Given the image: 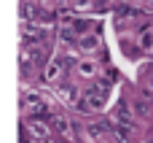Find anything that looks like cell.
Wrapping results in <instances>:
<instances>
[{"label":"cell","instance_id":"cell-4","mask_svg":"<svg viewBox=\"0 0 153 143\" xmlns=\"http://www.w3.org/2000/svg\"><path fill=\"white\" fill-rule=\"evenodd\" d=\"M51 122H54V130H56V132H70V124H67L65 119H51Z\"/></svg>","mask_w":153,"mask_h":143},{"label":"cell","instance_id":"cell-5","mask_svg":"<svg viewBox=\"0 0 153 143\" xmlns=\"http://www.w3.org/2000/svg\"><path fill=\"white\" fill-rule=\"evenodd\" d=\"M134 108H137V114H140V116H148V105H145L143 100H137V103H134Z\"/></svg>","mask_w":153,"mask_h":143},{"label":"cell","instance_id":"cell-2","mask_svg":"<svg viewBox=\"0 0 153 143\" xmlns=\"http://www.w3.org/2000/svg\"><path fill=\"white\" fill-rule=\"evenodd\" d=\"M24 108H27L30 114H43V111H46V105H43L35 95H27V97H24Z\"/></svg>","mask_w":153,"mask_h":143},{"label":"cell","instance_id":"cell-9","mask_svg":"<svg viewBox=\"0 0 153 143\" xmlns=\"http://www.w3.org/2000/svg\"><path fill=\"white\" fill-rule=\"evenodd\" d=\"M151 143H153V141H151Z\"/></svg>","mask_w":153,"mask_h":143},{"label":"cell","instance_id":"cell-1","mask_svg":"<svg viewBox=\"0 0 153 143\" xmlns=\"http://www.w3.org/2000/svg\"><path fill=\"white\" fill-rule=\"evenodd\" d=\"M105 100H108V95H100V92H94V89L89 87L86 95H83V100H81V108H83V111H100V108L105 105Z\"/></svg>","mask_w":153,"mask_h":143},{"label":"cell","instance_id":"cell-3","mask_svg":"<svg viewBox=\"0 0 153 143\" xmlns=\"http://www.w3.org/2000/svg\"><path fill=\"white\" fill-rule=\"evenodd\" d=\"M62 65H65V59H59V57H56V59L46 68V81H56V76L62 73Z\"/></svg>","mask_w":153,"mask_h":143},{"label":"cell","instance_id":"cell-7","mask_svg":"<svg viewBox=\"0 0 153 143\" xmlns=\"http://www.w3.org/2000/svg\"><path fill=\"white\" fill-rule=\"evenodd\" d=\"M81 43H83V49H94V46H97V38H89V41H86V38H83V41H81Z\"/></svg>","mask_w":153,"mask_h":143},{"label":"cell","instance_id":"cell-8","mask_svg":"<svg viewBox=\"0 0 153 143\" xmlns=\"http://www.w3.org/2000/svg\"><path fill=\"white\" fill-rule=\"evenodd\" d=\"M22 143H27V141H22Z\"/></svg>","mask_w":153,"mask_h":143},{"label":"cell","instance_id":"cell-6","mask_svg":"<svg viewBox=\"0 0 153 143\" xmlns=\"http://www.w3.org/2000/svg\"><path fill=\"white\" fill-rule=\"evenodd\" d=\"M81 73H83V76H91V73H94V65H91V62H83V65H81Z\"/></svg>","mask_w":153,"mask_h":143}]
</instances>
